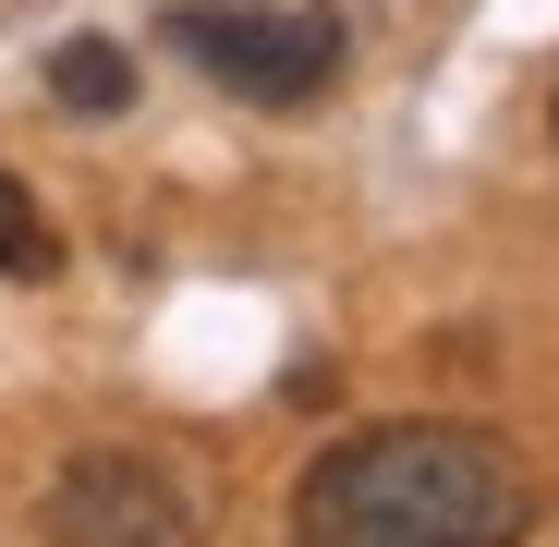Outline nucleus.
I'll use <instances>...</instances> for the list:
<instances>
[{"label": "nucleus", "instance_id": "nucleus-1", "mask_svg": "<svg viewBox=\"0 0 559 547\" xmlns=\"http://www.w3.org/2000/svg\"><path fill=\"white\" fill-rule=\"evenodd\" d=\"M535 487L487 426H365L293 487V547H523Z\"/></svg>", "mask_w": 559, "mask_h": 547}, {"label": "nucleus", "instance_id": "nucleus-4", "mask_svg": "<svg viewBox=\"0 0 559 547\" xmlns=\"http://www.w3.org/2000/svg\"><path fill=\"white\" fill-rule=\"evenodd\" d=\"M49 98H61V110H122V98H134V61H122L110 37H73V49L49 61Z\"/></svg>", "mask_w": 559, "mask_h": 547}, {"label": "nucleus", "instance_id": "nucleus-2", "mask_svg": "<svg viewBox=\"0 0 559 547\" xmlns=\"http://www.w3.org/2000/svg\"><path fill=\"white\" fill-rule=\"evenodd\" d=\"M170 49L195 73H219L231 98L293 110V98H317V85L341 73V13L329 0H182Z\"/></svg>", "mask_w": 559, "mask_h": 547}, {"label": "nucleus", "instance_id": "nucleus-5", "mask_svg": "<svg viewBox=\"0 0 559 547\" xmlns=\"http://www.w3.org/2000/svg\"><path fill=\"white\" fill-rule=\"evenodd\" d=\"M49 219H37V195H25V182L13 170H0V267H13V281H49Z\"/></svg>", "mask_w": 559, "mask_h": 547}, {"label": "nucleus", "instance_id": "nucleus-3", "mask_svg": "<svg viewBox=\"0 0 559 547\" xmlns=\"http://www.w3.org/2000/svg\"><path fill=\"white\" fill-rule=\"evenodd\" d=\"M49 547H195V487L146 450H85L49 475Z\"/></svg>", "mask_w": 559, "mask_h": 547}]
</instances>
